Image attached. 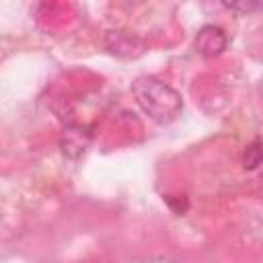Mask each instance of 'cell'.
Wrapping results in <instances>:
<instances>
[{
	"instance_id": "6da1fadb",
	"label": "cell",
	"mask_w": 263,
	"mask_h": 263,
	"mask_svg": "<svg viewBox=\"0 0 263 263\" xmlns=\"http://www.w3.org/2000/svg\"><path fill=\"white\" fill-rule=\"evenodd\" d=\"M132 92L140 109L158 125H168L183 111L181 95L166 82L150 76H140L132 84Z\"/></svg>"
},
{
	"instance_id": "7a4b0ae2",
	"label": "cell",
	"mask_w": 263,
	"mask_h": 263,
	"mask_svg": "<svg viewBox=\"0 0 263 263\" xmlns=\"http://www.w3.org/2000/svg\"><path fill=\"white\" fill-rule=\"evenodd\" d=\"M90 140H92V134L82 127V125H76V123H68L60 136V148H62V154L70 160H78L90 146Z\"/></svg>"
},
{
	"instance_id": "3957f363",
	"label": "cell",
	"mask_w": 263,
	"mask_h": 263,
	"mask_svg": "<svg viewBox=\"0 0 263 263\" xmlns=\"http://www.w3.org/2000/svg\"><path fill=\"white\" fill-rule=\"evenodd\" d=\"M228 47V37L224 29L216 25H203L195 35V51L203 58H216Z\"/></svg>"
},
{
	"instance_id": "277c9868",
	"label": "cell",
	"mask_w": 263,
	"mask_h": 263,
	"mask_svg": "<svg viewBox=\"0 0 263 263\" xmlns=\"http://www.w3.org/2000/svg\"><path fill=\"white\" fill-rule=\"evenodd\" d=\"M105 47L121 58H136L144 51V43L127 31H109L105 35Z\"/></svg>"
},
{
	"instance_id": "5b68a950",
	"label": "cell",
	"mask_w": 263,
	"mask_h": 263,
	"mask_svg": "<svg viewBox=\"0 0 263 263\" xmlns=\"http://www.w3.org/2000/svg\"><path fill=\"white\" fill-rule=\"evenodd\" d=\"M259 164H261V140L255 138L251 144H247L242 152V166L247 171H257Z\"/></svg>"
},
{
	"instance_id": "8992f818",
	"label": "cell",
	"mask_w": 263,
	"mask_h": 263,
	"mask_svg": "<svg viewBox=\"0 0 263 263\" xmlns=\"http://www.w3.org/2000/svg\"><path fill=\"white\" fill-rule=\"evenodd\" d=\"M228 10H234V12H253L257 10L261 4L259 2H236V4H224Z\"/></svg>"
}]
</instances>
